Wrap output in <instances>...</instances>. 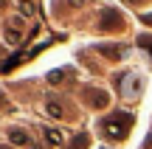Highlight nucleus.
Returning <instances> with one entry per match:
<instances>
[{
  "label": "nucleus",
  "instance_id": "8",
  "mask_svg": "<svg viewBox=\"0 0 152 149\" xmlns=\"http://www.w3.org/2000/svg\"><path fill=\"white\" fill-rule=\"evenodd\" d=\"M115 23H118V17H115V11H113V9H107V11H104V20H102V28H113Z\"/></svg>",
  "mask_w": 152,
  "mask_h": 149
},
{
  "label": "nucleus",
  "instance_id": "15",
  "mask_svg": "<svg viewBox=\"0 0 152 149\" xmlns=\"http://www.w3.org/2000/svg\"><path fill=\"white\" fill-rule=\"evenodd\" d=\"M3 6H6V0H0V9H3Z\"/></svg>",
  "mask_w": 152,
  "mask_h": 149
},
{
  "label": "nucleus",
  "instance_id": "1",
  "mask_svg": "<svg viewBox=\"0 0 152 149\" xmlns=\"http://www.w3.org/2000/svg\"><path fill=\"white\" fill-rule=\"evenodd\" d=\"M132 127V116H124V113H113L102 121V132L107 138H124Z\"/></svg>",
  "mask_w": 152,
  "mask_h": 149
},
{
  "label": "nucleus",
  "instance_id": "7",
  "mask_svg": "<svg viewBox=\"0 0 152 149\" xmlns=\"http://www.w3.org/2000/svg\"><path fill=\"white\" fill-rule=\"evenodd\" d=\"M6 42H9V45H17V42H20V31H17L14 25H6Z\"/></svg>",
  "mask_w": 152,
  "mask_h": 149
},
{
  "label": "nucleus",
  "instance_id": "2",
  "mask_svg": "<svg viewBox=\"0 0 152 149\" xmlns=\"http://www.w3.org/2000/svg\"><path fill=\"white\" fill-rule=\"evenodd\" d=\"M141 87H144V79L138 76V73H130V76L121 82V93H124L127 101H135L138 93H141Z\"/></svg>",
  "mask_w": 152,
  "mask_h": 149
},
{
  "label": "nucleus",
  "instance_id": "6",
  "mask_svg": "<svg viewBox=\"0 0 152 149\" xmlns=\"http://www.w3.org/2000/svg\"><path fill=\"white\" fill-rule=\"evenodd\" d=\"M45 141H48V144H62V129L48 127V129H45Z\"/></svg>",
  "mask_w": 152,
  "mask_h": 149
},
{
  "label": "nucleus",
  "instance_id": "5",
  "mask_svg": "<svg viewBox=\"0 0 152 149\" xmlns=\"http://www.w3.org/2000/svg\"><path fill=\"white\" fill-rule=\"evenodd\" d=\"M102 54H107V59H118L121 54H124V48H121V45H102Z\"/></svg>",
  "mask_w": 152,
  "mask_h": 149
},
{
  "label": "nucleus",
  "instance_id": "3",
  "mask_svg": "<svg viewBox=\"0 0 152 149\" xmlns=\"http://www.w3.org/2000/svg\"><path fill=\"white\" fill-rule=\"evenodd\" d=\"M87 99V104L90 107H107V101H110V96L104 93V90H96V87H85V93H82Z\"/></svg>",
  "mask_w": 152,
  "mask_h": 149
},
{
  "label": "nucleus",
  "instance_id": "11",
  "mask_svg": "<svg viewBox=\"0 0 152 149\" xmlns=\"http://www.w3.org/2000/svg\"><path fill=\"white\" fill-rule=\"evenodd\" d=\"M85 146H87V138H85V135H76L73 144H71V149H85Z\"/></svg>",
  "mask_w": 152,
  "mask_h": 149
},
{
  "label": "nucleus",
  "instance_id": "9",
  "mask_svg": "<svg viewBox=\"0 0 152 149\" xmlns=\"http://www.w3.org/2000/svg\"><path fill=\"white\" fill-rule=\"evenodd\" d=\"M48 113H51V116H56V118H62V116H65V110H62V104H59V101H54V99L48 101Z\"/></svg>",
  "mask_w": 152,
  "mask_h": 149
},
{
  "label": "nucleus",
  "instance_id": "4",
  "mask_svg": "<svg viewBox=\"0 0 152 149\" xmlns=\"http://www.w3.org/2000/svg\"><path fill=\"white\" fill-rule=\"evenodd\" d=\"M9 141L17 144V146H28L31 144V135H28L26 129H9Z\"/></svg>",
  "mask_w": 152,
  "mask_h": 149
},
{
  "label": "nucleus",
  "instance_id": "16",
  "mask_svg": "<svg viewBox=\"0 0 152 149\" xmlns=\"http://www.w3.org/2000/svg\"><path fill=\"white\" fill-rule=\"evenodd\" d=\"M0 149H9V146H0Z\"/></svg>",
  "mask_w": 152,
  "mask_h": 149
},
{
  "label": "nucleus",
  "instance_id": "10",
  "mask_svg": "<svg viewBox=\"0 0 152 149\" xmlns=\"http://www.w3.org/2000/svg\"><path fill=\"white\" fill-rule=\"evenodd\" d=\"M17 9H20V14H23V17H34V6H31V3H20Z\"/></svg>",
  "mask_w": 152,
  "mask_h": 149
},
{
  "label": "nucleus",
  "instance_id": "12",
  "mask_svg": "<svg viewBox=\"0 0 152 149\" xmlns=\"http://www.w3.org/2000/svg\"><path fill=\"white\" fill-rule=\"evenodd\" d=\"M48 82H62V71H56V73H51V76H48Z\"/></svg>",
  "mask_w": 152,
  "mask_h": 149
},
{
  "label": "nucleus",
  "instance_id": "14",
  "mask_svg": "<svg viewBox=\"0 0 152 149\" xmlns=\"http://www.w3.org/2000/svg\"><path fill=\"white\" fill-rule=\"evenodd\" d=\"M144 23H149V25H152V14H144Z\"/></svg>",
  "mask_w": 152,
  "mask_h": 149
},
{
  "label": "nucleus",
  "instance_id": "13",
  "mask_svg": "<svg viewBox=\"0 0 152 149\" xmlns=\"http://www.w3.org/2000/svg\"><path fill=\"white\" fill-rule=\"evenodd\" d=\"M82 3H85V0H68V6H71V9H79Z\"/></svg>",
  "mask_w": 152,
  "mask_h": 149
}]
</instances>
